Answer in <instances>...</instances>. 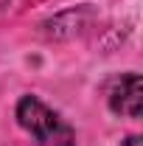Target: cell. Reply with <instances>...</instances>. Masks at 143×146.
Returning <instances> with one entry per match:
<instances>
[{
  "label": "cell",
  "instance_id": "cell-1",
  "mask_svg": "<svg viewBox=\"0 0 143 146\" xmlns=\"http://www.w3.org/2000/svg\"><path fill=\"white\" fill-rule=\"evenodd\" d=\"M17 124L45 146H76V132L36 96H23L17 101Z\"/></svg>",
  "mask_w": 143,
  "mask_h": 146
},
{
  "label": "cell",
  "instance_id": "cell-2",
  "mask_svg": "<svg viewBox=\"0 0 143 146\" xmlns=\"http://www.w3.org/2000/svg\"><path fill=\"white\" fill-rule=\"evenodd\" d=\"M109 107L118 115L140 118L143 112V82L138 73H124L109 87Z\"/></svg>",
  "mask_w": 143,
  "mask_h": 146
},
{
  "label": "cell",
  "instance_id": "cell-3",
  "mask_svg": "<svg viewBox=\"0 0 143 146\" xmlns=\"http://www.w3.org/2000/svg\"><path fill=\"white\" fill-rule=\"evenodd\" d=\"M140 141H143V138H138V135H129V138H126V141H124L121 146H143Z\"/></svg>",
  "mask_w": 143,
  "mask_h": 146
}]
</instances>
